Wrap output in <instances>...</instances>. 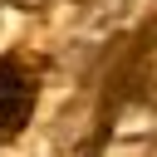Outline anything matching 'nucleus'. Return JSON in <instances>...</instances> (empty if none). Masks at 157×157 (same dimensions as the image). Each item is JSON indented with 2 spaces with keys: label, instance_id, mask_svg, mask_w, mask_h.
<instances>
[{
  "label": "nucleus",
  "instance_id": "nucleus-1",
  "mask_svg": "<svg viewBox=\"0 0 157 157\" xmlns=\"http://www.w3.org/2000/svg\"><path fill=\"white\" fill-rule=\"evenodd\" d=\"M34 113V74L20 59H0V147L25 132Z\"/></svg>",
  "mask_w": 157,
  "mask_h": 157
},
{
  "label": "nucleus",
  "instance_id": "nucleus-2",
  "mask_svg": "<svg viewBox=\"0 0 157 157\" xmlns=\"http://www.w3.org/2000/svg\"><path fill=\"white\" fill-rule=\"evenodd\" d=\"M137 93H142V103H157V54H147V64H142V83H137Z\"/></svg>",
  "mask_w": 157,
  "mask_h": 157
}]
</instances>
